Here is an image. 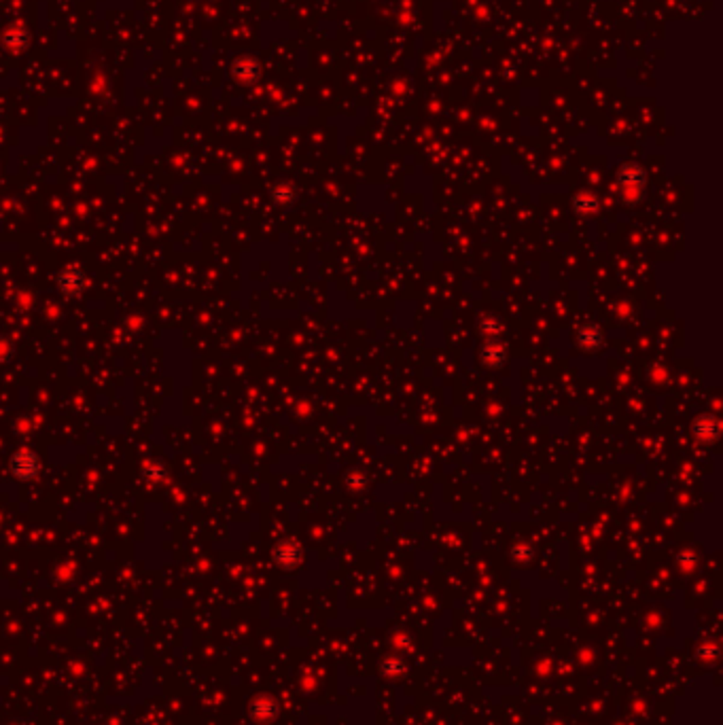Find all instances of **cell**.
<instances>
[{"instance_id":"obj_1","label":"cell","mask_w":723,"mask_h":725,"mask_svg":"<svg viewBox=\"0 0 723 725\" xmlns=\"http://www.w3.org/2000/svg\"><path fill=\"white\" fill-rule=\"evenodd\" d=\"M9 469H11L13 477L28 481V479H32V477H36V475H38V471H41V462H38V456H36L34 452H30V450H22V452L13 454L11 462H9Z\"/></svg>"},{"instance_id":"obj_2","label":"cell","mask_w":723,"mask_h":725,"mask_svg":"<svg viewBox=\"0 0 723 725\" xmlns=\"http://www.w3.org/2000/svg\"><path fill=\"white\" fill-rule=\"evenodd\" d=\"M57 288L68 297H77L85 288V276L77 268H66L57 276Z\"/></svg>"},{"instance_id":"obj_3","label":"cell","mask_w":723,"mask_h":725,"mask_svg":"<svg viewBox=\"0 0 723 725\" xmlns=\"http://www.w3.org/2000/svg\"><path fill=\"white\" fill-rule=\"evenodd\" d=\"M5 45L11 49H24L28 45V32L24 28H13L5 34Z\"/></svg>"}]
</instances>
